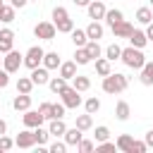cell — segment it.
I'll use <instances>...</instances> for the list:
<instances>
[{
	"instance_id": "cell-9",
	"label": "cell",
	"mask_w": 153,
	"mask_h": 153,
	"mask_svg": "<svg viewBox=\"0 0 153 153\" xmlns=\"http://www.w3.org/2000/svg\"><path fill=\"white\" fill-rule=\"evenodd\" d=\"M14 146L17 148H33L36 146V139H33V131L26 127L24 131H19L17 134V139H14Z\"/></svg>"
},
{
	"instance_id": "cell-43",
	"label": "cell",
	"mask_w": 153,
	"mask_h": 153,
	"mask_svg": "<svg viewBox=\"0 0 153 153\" xmlns=\"http://www.w3.org/2000/svg\"><path fill=\"white\" fill-rule=\"evenodd\" d=\"M48 151H50V153H65V151H67V143H65V141H53V143L48 146Z\"/></svg>"
},
{
	"instance_id": "cell-41",
	"label": "cell",
	"mask_w": 153,
	"mask_h": 153,
	"mask_svg": "<svg viewBox=\"0 0 153 153\" xmlns=\"http://www.w3.org/2000/svg\"><path fill=\"white\" fill-rule=\"evenodd\" d=\"M67 17H69V14H67V10H65V7H60V5L53 10V24H55V22H60V19H67Z\"/></svg>"
},
{
	"instance_id": "cell-42",
	"label": "cell",
	"mask_w": 153,
	"mask_h": 153,
	"mask_svg": "<svg viewBox=\"0 0 153 153\" xmlns=\"http://www.w3.org/2000/svg\"><path fill=\"white\" fill-rule=\"evenodd\" d=\"M38 110H41V115H43L45 120H53V103H41Z\"/></svg>"
},
{
	"instance_id": "cell-4",
	"label": "cell",
	"mask_w": 153,
	"mask_h": 153,
	"mask_svg": "<svg viewBox=\"0 0 153 153\" xmlns=\"http://www.w3.org/2000/svg\"><path fill=\"white\" fill-rule=\"evenodd\" d=\"M24 65V55L22 53H17L14 48L10 50V53H5V57H2V67L10 72V74H14V72H19V67Z\"/></svg>"
},
{
	"instance_id": "cell-55",
	"label": "cell",
	"mask_w": 153,
	"mask_h": 153,
	"mask_svg": "<svg viewBox=\"0 0 153 153\" xmlns=\"http://www.w3.org/2000/svg\"><path fill=\"white\" fill-rule=\"evenodd\" d=\"M151 5H153V0H151Z\"/></svg>"
},
{
	"instance_id": "cell-22",
	"label": "cell",
	"mask_w": 153,
	"mask_h": 153,
	"mask_svg": "<svg viewBox=\"0 0 153 153\" xmlns=\"http://www.w3.org/2000/svg\"><path fill=\"white\" fill-rule=\"evenodd\" d=\"M60 76H65L67 81L74 79V76H76V62H74V60H72V62H62V65H60Z\"/></svg>"
},
{
	"instance_id": "cell-1",
	"label": "cell",
	"mask_w": 153,
	"mask_h": 153,
	"mask_svg": "<svg viewBox=\"0 0 153 153\" xmlns=\"http://www.w3.org/2000/svg\"><path fill=\"white\" fill-rule=\"evenodd\" d=\"M127 86H129V79H127L124 74H120V72H110L108 76H103V91L110 93V96L122 93Z\"/></svg>"
},
{
	"instance_id": "cell-51",
	"label": "cell",
	"mask_w": 153,
	"mask_h": 153,
	"mask_svg": "<svg viewBox=\"0 0 153 153\" xmlns=\"http://www.w3.org/2000/svg\"><path fill=\"white\" fill-rule=\"evenodd\" d=\"M72 2H74L76 7H88V2H91V0H72Z\"/></svg>"
},
{
	"instance_id": "cell-10",
	"label": "cell",
	"mask_w": 153,
	"mask_h": 153,
	"mask_svg": "<svg viewBox=\"0 0 153 153\" xmlns=\"http://www.w3.org/2000/svg\"><path fill=\"white\" fill-rule=\"evenodd\" d=\"M14 45V31L12 29H0V55L10 53Z\"/></svg>"
},
{
	"instance_id": "cell-2",
	"label": "cell",
	"mask_w": 153,
	"mask_h": 153,
	"mask_svg": "<svg viewBox=\"0 0 153 153\" xmlns=\"http://www.w3.org/2000/svg\"><path fill=\"white\" fill-rule=\"evenodd\" d=\"M129 69H141L143 65H146V55L141 53V48H134V45H129V48H122V57H120Z\"/></svg>"
},
{
	"instance_id": "cell-30",
	"label": "cell",
	"mask_w": 153,
	"mask_h": 153,
	"mask_svg": "<svg viewBox=\"0 0 153 153\" xmlns=\"http://www.w3.org/2000/svg\"><path fill=\"white\" fill-rule=\"evenodd\" d=\"M76 127H79L81 131H86V129H91V127H93V117H91V112H84V115H76Z\"/></svg>"
},
{
	"instance_id": "cell-40",
	"label": "cell",
	"mask_w": 153,
	"mask_h": 153,
	"mask_svg": "<svg viewBox=\"0 0 153 153\" xmlns=\"http://www.w3.org/2000/svg\"><path fill=\"white\" fill-rule=\"evenodd\" d=\"M117 148V143H112V141H100V143H96V151L98 153H110V151H115Z\"/></svg>"
},
{
	"instance_id": "cell-6",
	"label": "cell",
	"mask_w": 153,
	"mask_h": 153,
	"mask_svg": "<svg viewBox=\"0 0 153 153\" xmlns=\"http://www.w3.org/2000/svg\"><path fill=\"white\" fill-rule=\"evenodd\" d=\"M60 98H62V103H65V108H72V110H76L84 100H81V96H79V91L74 88V86H67L62 93H60Z\"/></svg>"
},
{
	"instance_id": "cell-46",
	"label": "cell",
	"mask_w": 153,
	"mask_h": 153,
	"mask_svg": "<svg viewBox=\"0 0 153 153\" xmlns=\"http://www.w3.org/2000/svg\"><path fill=\"white\" fill-rule=\"evenodd\" d=\"M7 84H10V72L5 67H0V88H5Z\"/></svg>"
},
{
	"instance_id": "cell-24",
	"label": "cell",
	"mask_w": 153,
	"mask_h": 153,
	"mask_svg": "<svg viewBox=\"0 0 153 153\" xmlns=\"http://www.w3.org/2000/svg\"><path fill=\"white\" fill-rule=\"evenodd\" d=\"M117 148L120 151H124V153H131V148H134V136H129V134H122V136H117Z\"/></svg>"
},
{
	"instance_id": "cell-3",
	"label": "cell",
	"mask_w": 153,
	"mask_h": 153,
	"mask_svg": "<svg viewBox=\"0 0 153 153\" xmlns=\"http://www.w3.org/2000/svg\"><path fill=\"white\" fill-rule=\"evenodd\" d=\"M43 55H45V50H43L41 45H31V48L26 50V55H24V67L36 69L38 65H43Z\"/></svg>"
},
{
	"instance_id": "cell-29",
	"label": "cell",
	"mask_w": 153,
	"mask_h": 153,
	"mask_svg": "<svg viewBox=\"0 0 153 153\" xmlns=\"http://www.w3.org/2000/svg\"><path fill=\"white\" fill-rule=\"evenodd\" d=\"M136 22H139V24H151V22H153L151 7H139V10H136Z\"/></svg>"
},
{
	"instance_id": "cell-44",
	"label": "cell",
	"mask_w": 153,
	"mask_h": 153,
	"mask_svg": "<svg viewBox=\"0 0 153 153\" xmlns=\"http://www.w3.org/2000/svg\"><path fill=\"white\" fill-rule=\"evenodd\" d=\"M12 146H14V139H10L7 134H2L0 136V151H10Z\"/></svg>"
},
{
	"instance_id": "cell-19",
	"label": "cell",
	"mask_w": 153,
	"mask_h": 153,
	"mask_svg": "<svg viewBox=\"0 0 153 153\" xmlns=\"http://www.w3.org/2000/svg\"><path fill=\"white\" fill-rule=\"evenodd\" d=\"M129 115H131L129 103H127V100H117V105H115V117H117L120 122H127V120H129Z\"/></svg>"
},
{
	"instance_id": "cell-33",
	"label": "cell",
	"mask_w": 153,
	"mask_h": 153,
	"mask_svg": "<svg viewBox=\"0 0 153 153\" xmlns=\"http://www.w3.org/2000/svg\"><path fill=\"white\" fill-rule=\"evenodd\" d=\"M14 10H17V7H12V5H2V10H0V22H5V24L14 22Z\"/></svg>"
},
{
	"instance_id": "cell-32",
	"label": "cell",
	"mask_w": 153,
	"mask_h": 153,
	"mask_svg": "<svg viewBox=\"0 0 153 153\" xmlns=\"http://www.w3.org/2000/svg\"><path fill=\"white\" fill-rule=\"evenodd\" d=\"M105 57H108L110 62H115V60H120V57H122V48H120L117 43H110V45L105 48Z\"/></svg>"
},
{
	"instance_id": "cell-34",
	"label": "cell",
	"mask_w": 153,
	"mask_h": 153,
	"mask_svg": "<svg viewBox=\"0 0 153 153\" xmlns=\"http://www.w3.org/2000/svg\"><path fill=\"white\" fill-rule=\"evenodd\" d=\"M124 19V14H122V10H108L105 12V22L112 26V24H117V22H122Z\"/></svg>"
},
{
	"instance_id": "cell-36",
	"label": "cell",
	"mask_w": 153,
	"mask_h": 153,
	"mask_svg": "<svg viewBox=\"0 0 153 153\" xmlns=\"http://www.w3.org/2000/svg\"><path fill=\"white\" fill-rule=\"evenodd\" d=\"M84 108H86V112L96 115V112L100 110V100H98L96 96H91V98H86V100H84Z\"/></svg>"
},
{
	"instance_id": "cell-5",
	"label": "cell",
	"mask_w": 153,
	"mask_h": 153,
	"mask_svg": "<svg viewBox=\"0 0 153 153\" xmlns=\"http://www.w3.org/2000/svg\"><path fill=\"white\" fill-rule=\"evenodd\" d=\"M55 33H57V26H55L53 22H38V24L33 26V36H36V38L53 41V38H55Z\"/></svg>"
},
{
	"instance_id": "cell-15",
	"label": "cell",
	"mask_w": 153,
	"mask_h": 153,
	"mask_svg": "<svg viewBox=\"0 0 153 153\" xmlns=\"http://www.w3.org/2000/svg\"><path fill=\"white\" fill-rule=\"evenodd\" d=\"M48 131H50V136H65V131H67V124H65V120H62V117H55V120H50V124H48Z\"/></svg>"
},
{
	"instance_id": "cell-16",
	"label": "cell",
	"mask_w": 153,
	"mask_h": 153,
	"mask_svg": "<svg viewBox=\"0 0 153 153\" xmlns=\"http://www.w3.org/2000/svg\"><path fill=\"white\" fill-rule=\"evenodd\" d=\"M81 139H84V131H81L76 124H74L72 129H67V131H65V143H67V146H76Z\"/></svg>"
},
{
	"instance_id": "cell-35",
	"label": "cell",
	"mask_w": 153,
	"mask_h": 153,
	"mask_svg": "<svg viewBox=\"0 0 153 153\" xmlns=\"http://www.w3.org/2000/svg\"><path fill=\"white\" fill-rule=\"evenodd\" d=\"M55 26H57V33H72V29H74V22L67 17V19H60V22H55Z\"/></svg>"
},
{
	"instance_id": "cell-17",
	"label": "cell",
	"mask_w": 153,
	"mask_h": 153,
	"mask_svg": "<svg viewBox=\"0 0 153 153\" xmlns=\"http://www.w3.org/2000/svg\"><path fill=\"white\" fill-rule=\"evenodd\" d=\"M86 36H88V41H98V38H103V24L96 22V19H91V24L86 26Z\"/></svg>"
},
{
	"instance_id": "cell-12",
	"label": "cell",
	"mask_w": 153,
	"mask_h": 153,
	"mask_svg": "<svg viewBox=\"0 0 153 153\" xmlns=\"http://www.w3.org/2000/svg\"><path fill=\"white\" fill-rule=\"evenodd\" d=\"M29 76H31V81H33L36 86H43V84L50 81V76H48V67H41V65H38L36 69H31Z\"/></svg>"
},
{
	"instance_id": "cell-53",
	"label": "cell",
	"mask_w": 153,
	"mask_h": 153,
	"mask_svg": "<svg viewBox=\"0 0 153 153\" xmlns=\"http://www.w3.org/2000/svg\"><path fill=\"white\" fill-rule=\"evenodd\" d=\"M2 5H5V2H2V0H0V10H2Z\"/></svg>"
},
{
	"instance_id": "cell-38",
	"label": "cell",
	"mask_w": 153,
	"mask_h": 153,
	"mask_svg": "<svg viewBox=\"0 0 153 153\" xmlns=\"http://www.w3.org/2000/svg\"><path fill=\"white\" fill-rule=\"evenodd\" d=\"M93 139H96V143H100V141H108L110 139V129L108 127H96V131H93Z\"/></svg>"
},
{
	"instance_id": "cell-37",
	"label": "cell",
	"mask_w": 153,
	"mask_h": 153,
	"mask_svg": "<svg viewBox=\"0 0 153 153\" xmlns=\"http://www.w3.org/2000/svg\"><path fill=\"white\" fill-rule=\"evenodd\" d=\"M74 62H76V65H88V62H91V55L86 53V48H76V53H74Z\"/></svg>"
},
{
	"instance_id": "cell-23",
	"label": "cell",
	"mask_w": 153,
	"mask_h": 153,
	"mask_svg": "<svg viewBox=\"0 0 153 153\" xmlns=\"http://www.w3.org/2000/svg\"><path fill=\"white\" fill-rule=\"evenodd\" d=\"M33 139H36L38 148H45V143H48V139H50V131H48V129H43V124H41V127H36V129H33Z\"/></svg>"
},
{
	"instance_id": "cell-50",
	"label": "cell",
	"mask_w": 153,
	"mask_h": 153,
	"mask_svg": "<svg viewBox=\"0 0 153 153\" xmlns=\"http://www.w3.org/2000/svg\"><path fill=\"white\" fill-rule=\"evenodd\" d=\"M146 36H148V41H153V22L146 24Z\"/></svg>"
},
{
	"instance_id": "cell-31",
	"label": "cell",
	"mask_w": 153,
	"mask_h": 153,
	"mask_svg": "<svg viewBox=\"0 0 153 153\" xmlns=\"http://www.w3.org/2000/svg\"><path fill=\"white\" fill-rule=\"evenodd\" d=\"M84 48H86V53L91 55V60H98V57L103 55V48L98 45V41H88V43H86Z\"/></svg>"
},
{
	"instance_id": "cell-49",
	"label": "cell",
	"mask_w": 153,
	"mask_h": 153,
	"mask_svg": "<svg viewBox=\"0 0 153 153\" xmlns=\"http://www.w3.org/2000/svg\"><path fill=\"white\" fill-rule=\"evenodd\" d=\"M143 141H146V146H148V148H153V129H151V131L143 136Z\"/></svg>"
},
{
	"instance_id": "cell-47",
	"label": "cell",
	"mask_w": 153,
	"mask_h": 153,
	"mask_svg": "<svg viewBox=\"0 0 153 153\" xmlns=\"http://www.w3.org/2000/svg\"><path fill=\"white\" fill-rule=\"evenodd\" d=\"M146 151H148L146 141H134V148H131V153H146Z\"/></svg>"
},
{
	"instance_id": "cell-7",
	"label": "cell",
	"mask_w": 153,
	"mask_h": 153,
	"mask_svg": "<svg viewBox=\"0 0 153 153\" xmlns=\"http://www.w3.org/2000/svg\"><path fill=\"white\" fill-rule=\"evenodd\" d=\"M22 120H24V127H29V129H36V127H41L43 122H45V117L41 115V110H24V115H22Z\"/></svg>"
},
{
	"instance_id": "cell-45",
	"label": "cell",
	"mask_w": 153,
	"mask_h": 153,
	"mask_svg": "<svg viewBox=\"0 0 153 153\" xmlns=\"http://www.w3.org/2000/svg\"><path fill=\"white\" fill-rule=\"evenodd\" d=\"M65 103H53V120L55 117H65Z\"/></svg>"
},
{
	"instance_id": "cell-18",
	"label": "cell",
	"mask_w": 153,
	"mask_h": 153,
	"mask_svg": "<svg viewBox=\"0 0 153 153\" xmlns=\"http://www.w3.org/2000/svg\"><path fill=\"white\" fill-rule=\"evenodd\" d=\"M129 43H131L134 48H143V45L148 43V36H146V31H141V29H134V31L129 33Z\"/></svg>"
},
{
	"instance_id": "cell-27",
	"label": "cell",
	"mask_w": 153,
	"mask_h": 153,
	"mask_svg": "<svg viewBox=\"0 0 153 153\" xmlns=\"http://www.w3.org/2000/svg\"><path fill=\"white\" fill-rule=\"evenodd\" d=\"M33 86H36V84L31 81V76H19V79H17V93H31Z\"/></svg>"
},
{
	"instance_id": "cell-21",
	"label": "cell",
	"mask_w": 153,
	"mask_h": 153,
	"mask_svg": "<svg viewBox=\"0 0 153 153\" xmlns=\"http://www.w3.org/2000/svg\"><path fill=\"white\" fill-rule=\"evenodd\" d=\"M62 62H60V55L55 53V50H50V53H45L43 55V67H48V69H57Z\"/></svg>"
},
{
	"instance_id": "cell-8",
	"label": "cell",
	"mask_w": 153,
	"mask_h": 153,
	"mask_svg": "<svg viewBox=\"0 0 153 153\" xmlns=\"http://www.w3.org/2000/svg\"><path fill=\"white\" fill-rule=\"evenodd\" d=\"M88 19H105V12H108V7H105V0H91L88 2Z\"/></svg>"
},
{
	"instance_id": "cell-48",
	"label": "cell",
	"mask_w": 153,
	"mask_h": 153,
	"mask_svg": "<svg viewBox=\"0 0 153 153\" xmlns=\"http://www.w3.org/2000/svg\"><path fill=\"white\" fill-rule=\"evenodd\" d=\"M26 2H29V0H10V5H12V7H19V10L26 7Z\"/></svg>"
},
{
	"instance_id": "cell-39",
	"label": "cell",
	"mask_w": 153,
	"mask_h": 153,
	"mask_svg": "<svg viewBox=\"0 0 153 153\" xmlns=\"http://www.w3.org/2000/svg\"><path fill=\"white\" fill-rule=\"evenodd\" d=\"M96 148V143L93 141H88V139H81L79 143H76V151H81V153H91Z\"/></svg>"
},
{
	"instance_id": "cell-54",
	"label": "cell",
	"mask_w": 153,
	"mask_h": 153,
	"mask_svg": "<svg viewBox=\"0 0 153 153\" xmlns=\"http://www.w3.org/2000/svg\"><path fill=\"white\" fill-rule=\"evenodd\" d=\"M0 67H2V57H0Z\"/></svg>"
},
{
	"instance_id": "cell-52",
	"label": "cell",
	"mask_w": 153,
	"mask_h": 153,
	"mask_svg": "<svg viewBox=\"0 0 153 153\" xmlns=\"http://www.w3.org/2000/svg\"><path fill=\"white\" fill-rule=\"evenodd\" d=\"M5 131H7V122H5V120H0V136H2Z\"/></svg>"
},
{
	"instance_id": "cell-26",
	"label": "cell",
	"mask_w": 153,
	"mask_h": 153,
	"mask_svg": "<svg viewBox=\"0 0 153 153\" xmlns=\"http://www.w3.org/2000/svg\"><path fill=\"white\" fill-rule=\"evenodd\" d=\"M110 72H112V69H110V60H108V57H98V60H96V74H98V76H108Z\"/></svg>"
},
{
	"instance_id": "cell-20",
	"label": "cell",
	"mask_w": 153,
	"mask_h": 153,
	"mask_svg": "<svg viewBox=\"0 0 153 153\" xmlns=\"http://www.w3.org/2000/svg\"><path fill=\"white\" fill-rule=\"evenodd\" d=\"M72 43L76 48H84L88 43V36H86V29H72Z\"/></svg>"
},
{
	"instance_id": "cell-13",
	"label": "cell",
	"mask_w": 153,
	"mask_h": 153,
	"mask_svg": "<svg viewBox=\"0 0 153 153\" xmlns=\"http://www.w3.org/2000/svg\"><path fill=\"white\" fill-rule=\"evenodd\" d=\"M12 108H14L17 112H24V110H29V108H31V93H19V96H14V100H12Z\"/></svg>"
},
{
	"instance_id": "cell-25",
	"label": "cell",
	"mask_w": 153,
	"mask_h": 153,
	"mask_svg": "<svg viewBox=\"0 0 153 153\" xmlns=\"http://www.w3.org/2000/svg\"><path fill=\"white\" fill-rule=\"evenodd\" d=\"M72 86H74L79 93H84V91H88V88H91V79H88V76H81V74H76V76L72 79Z\"/></svg>"
},
{
	"instance_id": "cell-28",
	"label": "cell",
	"mask_w": 153,
	"mask_h": 153,
	"mask_svg": "<svg viewBox=\"0 0 153 153\" xmlns=\"http://www.w3.org/2000/svg\"><path fill=\"white\" fill-rule=\"evenodd\" d=\"M48 86H50L53 93H62V91L67 88V79H65V76H53V79L48 81Z\"/></svg>"
},
{
	"instance_id": "cell-11",
	"label": "cell",
	"mask_w": 153,
	"mask_h": 153,
	"mask_svg": "<svg viewBox=\"0 0 153 153\" xmlns=\"http://www.w3.org/2000/svg\"><path fill=\"white\" fill-rule=\"evenodd\" d=\"M110 29H112V36H115V38H129V33L134 31V26H131L127 19H122V22L112 24Z\"/></svg>"
},
{
	"instance_id": "cell-14",
	"label": "cell",
	"mask_w": 153,
	"mask_h": 153,
	"mask_svg": "<svg viewBox=\"0 0 153 153\" xmlns=\"http://www.w3.org/2000/svg\"><path fill=\"white\" fill-rule=\"evenodd\" d=\"M139 81H141L143 86H153V62L146 60V65L139 69Z\"/></svg>"
}]
</instances>
